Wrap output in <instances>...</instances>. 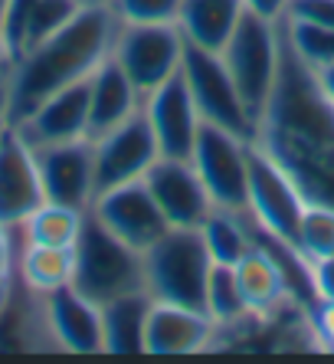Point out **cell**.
Masks as SVG:
<instances>
[{"label":"cell","instance_id":"9","mask_svg":"<svg viewBox=\"0 0 334 364\" xmlns=\"http://www.w3.org/2000/svg\"><path fill=\"white\" fill-rule=\"evenodd\" d=\"M305 207H308V200L301 197L295 181L262 151L259 144L252 141V148H249V203H246L249 220L259 230H266L269 237L295 243Z\"/></svg>","mask_w":334,"mask_h":364},{"label":"cell","instance_id":"13","mask_svg":"<svg viewBox=\"0 0 334 364\" xmlns=\"http://www.w3.org/2000/svg\"><path fill=\"white\" fill-rule=\"evenodd\" d=\"M43 194L53 203L89 210L95 200V148L92 138L36 148Z\"/></svg>","mask_w":334,"mask_h":364},{"label":"cell","instance_id":"2","mask_svg":"<svg viewBox=\"0 0 334 364\" xmlns=\"http://www.w3.org/2000/svg\"><path fill=\"white\" fill-rule=\"evenodd\" d=\"M118 33L115 10L105 4H85L63 30L30 46L10 73V122H23L43 99L82 82L112 56Z\"/></svg>","mask_w":334,"mask_h":364},{"label":"cell","instance_id":"20","mask_svg":"<svg viewBox=\"0 0 334 364\" xmlns=\"http://www.w3.org/2000/svg\"><path fill=\"white\" fill-rule=\"evenodd\" d=\"M242 14V0H181L177 26L190 46L220 53L239 26Z\"/></svg>","mask_w":334,"mask_h":364},{"label":"cell","instance_id":"11","mask_svg":"<svg viewBox=\"0 0 334 364\" xmlns=\"http://www.w3.org/2000/svg\"><path fill=\"white\" fill-rule=\"evenodd\" d=\"M95 148V194L115 184L141 181L148 168L161 158L154 128L144 119V112L131 115L128 122L115 125L112 132L92 138Z\"/></svg>","mask_w":334,"mask_h":364},{"label":"cell","instance_id":"7","mask_svg":"<svg viewBox=\"0 0 334 364\" xmlns=\"http://www.w3.org/2000/svg\"><path fill=\"white\" fill-rule=\"evenodd\" d=\"M187 40L177 23H118L112 60L128 73L138 92L148 95L181 73Z\"/></svg>","mask_w":334,"mask_h":364},{"label":"cell","instance_id":"23","mask_svg":"<svg viewBox=\"0 0 334 364\" xmlns=\"http://www.w3.org/2000/svg\"><path fill=\"white\" fill-rule=\"evenodd\" d=\"M14 272L26 289H33L40 296L72 286V246H43L23 240Z\"/></svg>","mask_w":334,"mask_h":364},{"label":"cell","instance_id":"3","mask_svg":"<svg viewBox=\"0 0 334 364\" xmlns=\"http://www.w3.org/2000/svg\"><path fill=\"white\" fill-rule=\"evenodd\" d=\"M72 286L92 302L105 305L125 292L144 289V259L92 213H85L82 233L72 243Z\"/></svg>","mask_w":334,"mask_h":364},{"label":"cell","instance_id":"30","mask_svg":"<svg viewBox=\"0 0 334 364\" xmlns=\"http://www.w3.org/2000/svg\"><path fill=\"white\" fill-rule=\"evenodd\" d=\"M36 0H7L4 7V26H0V53L4 63L14 66L20 60V53L26 46V30H30V17H33Z\"/></svg>","mask_w":334,"mask_h":364},{"label":"cell","instance_id":"14","mask_svg":"<svg viewBox=\"0 0 334 364\" xmlns=\"http://www.w3.org/2000/svg\"><path fill=\"white\" fill-rule=\"evenodd\" d=\"M144 184L171 227H200L213 210V200H210L203 178L197 174L190 158L161 154L144 174Z\"/></svg>","mask_w":334,"mask_h":364},{"label":"cell","instance_id":"6","mask_svg":"<svg viewBox=\"0 0 334 364\" xmlns=\"http://www.w3.org/2000/svg\"><path fill=\"white\" fill-rule=\"evenodd\" d=\"M249 138L233 135V132L210 125V122L200 125L190 161L203 178V187H207L213 207L246 213V203H249Z\"/></svg>","mask_w":334,"mask_h":364},{"label":"cell","instance_id":"32","mask_svg":"<svg viewBox=\"0 0 334 364\" xmlns=\"http://www.w3.org/2000/svg\"><path fill=\"white\" fill-rule=\"evenodd\" d=\"M285 17L311 20V23H321L334 30V0H292Z\"/></svg>","mask_w":334,"mask_h":364},{"label":"cell","instance_id":"28","mask_svg":"<svg viewBox=\"0 0 334 364\" xmlns=\"http://www.w3.org/2000/svg\"><path fill=\"white\" fill-rule=\"evenodd\" d=\"M295 246H298V253L308 263L334 256V207H328V203H308L305 213H301Z\"/></svg>","mask_w":334,"mask_h":364},{"label":"cell","instance_id":"22","mask_svg":"<svg viewBox=\"0 0 334 364\" xmlns=\"http://www.w3.org/2000/svg\"><path fill=\"white\" fill-rule=\"evenodd\" d=\"M154 296L148 289L125 292L102 305V338L105 355H144V331Z\"/></svg>","mask_w":334,"mask_h":364},{"label":"cell","instance_id":"19","mask_svg":"<svg viewBox=\"0 0 334 364\" xmlns=\"http://www.w3.org/2000/svg\"><path fill=\"white\" fill-rule=\"evenodd\" d=\"M144 95L115 60H102L89 76V138H99L141 112Z\"/></svg>","mask_w":334,"mask_h":364},{"label":"cell","instance_id":"38","mask_svg":"<svg viewBox=\"0 0 334 364\" xmlns=\"http://www.w3.org/2000/svg\"><path fill=\"white\" fill-rule=\"evenodd\" d=\"M4 7H7V0H0V26H4ZM0 66H7V63H4V53H0Z\"/></svg>","mask_w":334,"mask_h":364},{"label":"cell","instance_id":"21","mask_svg":"<svg viewBox=\"0 0 334 364\" xmlns=\"http://www.w3.org/2000/svg\"><path fill=\"white\" fill-rule=\"evenodd\" d=\"M256 237V233H252ZM236 276H239V289L246 299L252 318H269L279 312V305L289 299V282H285L282 269H279L276 256L256 240L249 253L236 263Z\"/></svg>","mask_w":334,"mask_h":364},{"label":"cell","instance_id":"29","mask_svg":"<svg viewBox=\"0 0 334 364\" xmlns=\"http://www.w3.org/2000/svg\"><path fill=\"white\" fill-rule=\"evenodd\" d=\"M82 7H85L82 0H36L33 17H30V30H26L23 53L30 50V46H36V43H43L46 36H53L56 30H63ZM23 53H20V56H23Z\"/></svg>","mask_w":334,"mask_h":364},{"label":"cell","instance_id":"36","mask_svg":"<svg viewBox=\"0 0 334 364\" xmlns=\"http://www.w3.org/2000/svg\"><path fill=\"white\" fill-rule=\"evenodd\" d=\"M10 66H0V128L10 122Z\"/></svg>","mask_w":334,"mask_h":364},{"label":"cell","instance_id":"33","mask_svg":"<svg viewBox=\"0 0 334 364\" xmlns=\"http://www.w3.org/2000/svg\"><path fill=\"white\" fill-rule=\"evenodd\" d=\"M308 312H311V328H315L318 345L334 351V299H318Z\"/></svg>","mask_w":334,"mask_h":364},{"label":"cell","instance_id":"4","mask_svg":"<svg viewBox=\"0 0 334 364\" xmlns=\"http://www.w3.org/2000/svg\"><path fill=\"white\" fill-rule=\"evenodd\" d=\"M144 289L158 302H177L203 309L207 276L213 259L200 237V227H171L154 246L141 253Z\"/></svg>","mask_w":334,"mask_h":364},{"label":"cell","instance_id":"12","mask_svg":"<svg viewBox=\"0 0 334 364\" xmlns=\"http://www.w3.org/2000/svg\"><path fill=\"white\" fill-rule=\"evenodd\" d=\"M46 200L36 148L14 122L0 128V227L17 230Z\"/></svg>","mask_w":334,"mask_h":364},{"label":"cell","instance_id":"17","mask_svg":"<svg viewBox=\"0 0 334 364\" xmlns=\"http://www.w3.org/2000/svg\"><path fill=\"white\" fill-rule=\"evenodd\" d=\"M33 148L89 138V79L43 99L23 122H14Z\"/></svg>","mask_w":334,"mask_h":364},{"label":"cell","instance_id":"8","mask_svg":"<svg viewBox=\"0 0 334 364\" xmlns=\"http://www.w3.org/2000/svg\"><path fill=\"white\" fill-rule=\"evenodd\" d=\"M181 76H184L203 122L226 128L233 135L249 138V141L256 138V119L246 109V102H242L239 89H236L233 76H230V69H226L220 53H210L187 43Z\"/></svg>","mask_w":334,"mask_h":364},{"label":"cell","instance_id":"15","mask_svg":"<svg viewBox=\"0 0 334 364\" xmlns=\"http://www.w3.org/2000/svg\"><path fill=\"white\" fill-rule=\"evenodd\" d=\"M141 112L151 122V128H154L161 154H167V158H190L203 119L181 73L171 76L167 82H161L154 92L144 95Z\"/></svg>","mask_w":334,"mask_h":364},{"label":"cell","instance_id":"1","mask_svg":"<svg viewBox=\"0 0 334 364\" xmlns=\"http://www.w3.org/2000/svg\"><path fill=\"white\" fill-rule=\"evenodd\" d=\"M252 141L295 181L305 200L334 207V102L289 43Z\"/></svg>","mask_w":334,"mask_h":364},{"label":"cell","instance_id":"24","mask_svg":"<svg viewBox=\"0 0 334 364\" xmlns=\"http://www.w3.org/2000/svg\"><path fill=\"white\" fill-rule=\"evenodd\" d=\"M200 237L207 243L210 259L213 263H226V266H236L256 246L249 213L223 210V207L210 210V217L200 223Z\"/></svg>","mask_w":334,"mask_h":364},{"label":"cell","instance_id":"25","mask_svg":"<svg viewBox=\"0 0 334 364\" xmlns=\"http://www.w3.org/2000/svg\"><path fill=\"white\" fill-rule=\"evenodd\" d=\"M85 213L79 207H66V203L43 200L30 217L23 220V227H17V233L26 243H43V246H72L82 233Z\"/></svg>","mask_w":334,"mask_h":364},{"label":"cell","instance_id":"27","mask_svg":"<svg viewBox=\"0 0 334 364\" xmlns=\"http://www.w3.org/2000/svg\"><path fill=\"white\" fill-rule=\"evenodd\" d=\"M282 33L289 50L298 56L308 69H325L334 63V30L311 20H298V17H285L282 20Z\"/></svg>","mask_w":334,"mask_h":364},{"label":"cell","instance_id":"5","mask_svg":"<svg viewBox=\"0 0 334 364\" xmlns=\"http://www.w3.org/2000/svg\"><path fill=\"white\" fill-rule=\"evenodd\" d=\"M282 46H285L282 23L256 17V14L246 10L239 26L230 36V43L220 50L242 102H246V109L256 119V128H259L262 112H266L269 99L276 92L279 66H282Z\"/></svg>","mask_w":334,"mask_h":364},{"label":"cell","instance_id":"35","mask_svg":"<svg viewBox=\"0 0 334 364\" xmlns=\"http://www.w3.org/2000/svg\"><path fill=\"white\" fill-rule=\"evenodd\" d=\"M289 4H292V0H242V7L249 10V14L266 17V20H276V23H282V20H285Z\"/></svg>","mask_w":334,"mask_h":364},{"label":"cell","instance_id":"39","mask_svg":"<svg viewBox=\"0 0 334 364\" xmlns=\"http://www.w3.org/2000/svg\"><path fill=\"white\" fill-rule=\"evenodd\" d=\"M82 4H105V0H82Z\"/></svg>","mask_w":334,"mask_h":364},{"label":"cell","instance_id":"10","mask_svg":"<svg viewBox=\"0 0 334 364\" xmlns=\"http://www.w3.org/2000/svg\"><path fill=\"white\" fill-rule=\"evenodd\" d=\"M95 220L102 227L115 233L122 243H128L131 250L144 253L148 246H154L161 237H164L171 223L161 213L158 200L151 197L148 184L141 181H128V184H115L109 191H99L89 207Z\"/></svg>","mask_w":334,"mask_h":364},{"label":"cell","instance_id":"34","mask_svg":"<svg viewBox=\"0 0 334 364\" xmlns=\"http://www.w3.org/2000/svg\"><path fill=\"white\" fill-rule=\"evenodd\" d=\"M311 286L318 299H334V256L311 263Z\"/></svg>","mask_w":334,"mask_h":364},{"label":"cell","instance_id":"31","mask_svg":"<svg viewBox=\"0 0 334 364\" xmlns=\"http://www.w3.org/2000/svg\"><path fill=\"white\" fill-rule=\"evenodd\" d=\"M118 23H177L181 0H109Z\"/></svg>","mask_w":334,"mask_h":364},{"label":"cell","instance_id":"16","mask_svg":"<svg viewBox=\"0 0 334 364\" xmlns=\"http://www.w3.org/2000/svg\"><path fill=\"white\" fill-rule=\"evenodd\" d=\"M46 325H50L53 345L72 355H99L105 351L102 338V305L82 296L75 286L53 289L43 296Z\"/></svg>","mask_w":334,"mask_h":364},{"label":"cell","instance_id":"26","mask_svg":"<svg viewBox=\"0 0 334 364\" xmlns=\"http://www.w3.org/2000/svg\"><path fill=\"white\" fill-rule=\"evenodd\" d=\"M203 312L213 318L217 328L236 325L242 318H252L249 309H246V299H242L236 266L213 263V269L207 276V292H203Z\"/></svg>","mask_w":334,"mask_h":364},{"label":"cell","instance_id":"37","mask_svg":"<svg viewBox=\"0 0 334 364\" xmlns=\"http://www.w3.org/2000/svg\"><path fill=\"white\" fill-rule=\"evenodd\" d=\"M315 76H318V82H321V89H325V95L334 102V63L325 66V69H318Z\"/></svg>","mask_w":334,"mask_h":364},{"label":"cell","instance_id":"18","mask_svg":"<svg viewBox=\"0 0 334 364\" xmlns=\"http://www.w3.org/2000/svg\"><path fill=\"white\" fill-rule=\"evenodd\" d=\"M213 335L217 325L203 309L154 299L144 331V355H197L213 341Z\"/></svg>","mask_w":334,"mask_h":364}]
</instances>
